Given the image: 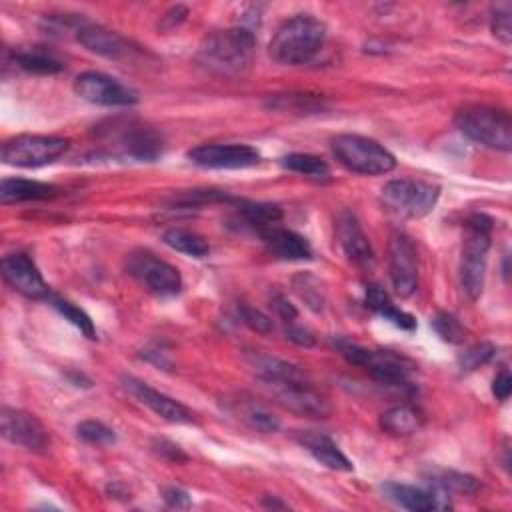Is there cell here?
Wrapping results in <instances>:
<instances>
[{
    "label": "cell",
    "mask_w": 512,
    "mask_h": 512,
    "mask_svg": "<svg viewBox=\"0 0 512 512\" xmlns=\"http://www.w3.org/2000/svg\"><path fill=\"white\" fill-rule=\"evenodd\" d=\"M256 52V36L250 28L234 26L214 30L198 46V62L220 76H242L250 70Z\"/></svg>",
    "instance_id": "1"
},
{
    "label": "cell",
    "mask_w": 512,
    "mask_h": 512,
    "mask_svg": "<svg viewBox=\"0 0 512 512\" xmlns=\"http://www.w3.org/2000/svg\"><path fill=\"white\" fill-rule=\"evenodd\" d=\"M326 40V26L312 14H296L274 32L268 54L284 66H298L312 60Z\"/></svg>",
    "instance_id": "2"
},
{
    "label": "cell",
    "mask_w": 512,
    "mask_h": 512,
    "mask_svg": "<svg viewBox=\"0 0 512 512\" xmlns=\"http://www.w3.org/2000/svg\"><path fill=\"white\" fill-rule=\"evenodd\" d=\"M456 128L476 144L508 152L512 148V120L502 108L468 104L456 112Z\"/></svg>",
    "instance_id": "3"
},
{
    "label": "cell",
    "mask_w": 512,
    "mask_h": 512,
    "mask_svg": "<svg viewBox=\"0 0 512 512\" xmlns=\"http://www.w3.org/2000/svg\"><path fill=\"white\" fill-rule=\"evenodd\" d=\"M492 224H494L492 218H488L486 214H472L466 220V240L462 246L460 280L470 300H476L484 290Z\"/></svg>",
    "instance_id": "4"
},
{
    "label": "cell",
    "mask_w": 512,
    "mask_h": 512,
    "mask_svg": "<svg viewBox=\"0 0 512 512\" xmlns=\"http://www.w3.org/2000/svg\"><path fill=\"white\" fill-rule=\"evenodd\" d=\"M340 354L354 366L364 368L376 382L394 388H408L414 372V362L390 350H370L352 342L338 344Z\"/></svg>",
    "instance_id": "5"
},
{
    "label": "cell",
    "mask_w": 512,
    "mask_h": 512,
    "mask_svg": "<svg viewBox=\"0 0 512 512\" xmlns=\"http://www.w3.org/2000/svg\"><path fill=\"white\" fill-rule=\"evenodd\" d=\"M332 152L348 170L378 176L396 168V158L380 142L360 134H338L332 138Z\"/></svg>",
    "instance_id": "6"
},
{
    "label": "cell",
    "mask_w": 512,
    "mask_h": 512,
    "mask_svg": "<svg viewBox=\"0 0 512 512\" xmlns=\"http://www.w3.org/2000/svg\"><path fill=\"white\" fill-rule=\"evenodd\" d=\"M440 198V186L416 180V178H396L382 186L380 200L386 210L402 218H422L434 210Z\"/></svg>",
    "instance_id": "7"
},
{
    "label": "cell",
    "mask_w": 512,
    "mask_h": 512,
    "mask_svg": "<svg viewBox=\"0 0 512 512\" xmlns=\"http://www.w3.org/2000/svg\"><path fill=\"white\" fill-rule=\"evenodd\" d=\"M70 146L68 138L48 134H18L2 144V162L16 168H38L56 162Z\"/></svg>",
    "instance_id": "8"
},
{
    "label": "cell",
    "mask_w": 512,
    "mask_h": 512,
    "mask_svg": "<svg viewBox=\"0 0 512 512\" xmlns=\"http://www.w3.org/2000/svg\"><path fill=\"white\" fill-rule=\"evenodd\" d=\"M128 272L148 292H152L156 296H174L182 288L180 272L172 264H168L166 260H162L156 254L146 252V250L130 254Z\"/></svg>",
    "instance_id": "9"
},
{
    "label": "cell",
    "mask_w": 512,
    "mask_h": 512,
    "mask_svg": "<svg viewBox=\"0 0 512 512\" xmlns=\"http://www.w3.org/2000/svg\"><path fill=\"white\" fill-rule=\"evenodd\" d=\"M104 132L110 138L114 136L112 146L124 158L152 162L162 154V138L150 126L138 124L134 120H128L122 126H118L116 122H110V128H106Z\"/></svg>",
    "instance_id": "10"
},
{
    "label": "cell",
    "mask_w": 512,
    "mask_h": 512,
    "mask_svg": "<svg viewBox=\"0 0 512 512\" xmlns=\"http://www.w3.org/2000/svg\"><path fill=\"white\" fill-rule=\"evenodd\" d=\"M280 406L306 418H328L332 406L306 378L266 384Z\"/></svg>",
    "instance_id": "11"
},
{
    "label": "cell",
    "mask_w": 512,
    "mask_h": 512,
    "mask_svg": "<svg viewBox=\"0 0 512 512\" xmlns=\"http://www.w3.org/2000/svg\"><path fill=\"white\" fill-rule=\"evenodd\" d=\"M74 92L82 100L100 106H132L138 102L134 90L124 86L120 80L96 70L78 74L74 80Z\"/></svg>",
    "instance_id": "12"
},
{
    "label": "cell",
    "mask_w": 512,
    "mask_h": 512,
    "mask_svg": "<svg viewBox=\"0 0 512 512\" xmlns=\"http://www.w3.org/2000/svg\"><path fill=\"white\" fill-rule=\"evenodd\" d=\"M390 282L398 296L408 298L418 288V252L410 236L396 232L388 244Z\"/></svg>",
    "instance_id": "13"
},
{
    "label": "cell",
    "mask_w": 512,
    "mask_h": 512,
    "mask_svg": "<svg viewBox=\"0 0 512 512\" xmlns=\"http://www.w3.org/2000/svg\"><path fill=\"white\" fill-rule=\"evenodd\" d=\"M188 160L200 168L242 170L260 162V152L248 144H200L188 150Z\"/></svg>",
    "instance_id": "14"
},
{
    "label": "cell",
    "mask_w": 512,
    "mask_h": 512,
    "mask_svg": "<svg viewBox=\"0 0 512 512\" xmlns=\"http://www.w3.org/2000/svg\"><path fill=\"white\" fill-rule=\"evenodd\" d=\"M0 430L8 442L22 446L24 450L42 454L48 448V434L42 422L34 414L24 412L20 408H2Z\"/></svg>",
    "instance_id": "15"
},
{
    "label": "cell",
    "mask_w": 512,
    "mask_h": 512,
    "mask_svg": "<svg viewBox=\"0 0 512 512\" xmlns=\"http://www.w3.org/2000/svg\"><path fill=\"white\" fill-rule=\"evenodd\" d=\"M122 384L132 398H136L140 404L150 408L162 420L174 422V424H192L194 422L192 410H188L182 402L166 396L164 392L152 388L150 384H146L134 376H124Z\"/></svg>",
    "instance_id": "16"
},
{
    "label": "cell",
    "mask_w": 512,
    "mask_h": 512,
    "mask_svg": "<svg viewBox=\"0 0 512 512\" xmlns=\"http://www.w3.org/2000/svg\"><path fill=\"white\" fill-rule=\"evenodd\" d=\"M2 276L4 280L22 296L28 298H48L50 288L44 282L38 266L28 254L16 252L2 258Z\"/></svg>",
    "instance_id": "17"
},
{
    "label": "cell",
    "mask_w": 512,
    "mask_h": 512,
    "mask_svg": "<svg viewBox=\"0 0 512 512\" xmlns=\"http://www.w3.org/2000/svg\"><path fill=\"white\" fill-rule=\"evenodd\" d=\"M382 492L394 504L408 508V510H416V512L446 510L452 506L450 496L436 488H418V486H410V484L386 482L382 486Z\"/></svg>",
    "instance_id": "18"
},
{
    "label": "cell",
    "mask_w": 512,
    "mask_h": 512,
    "mask_svg": "<svg viewBox=\"0 0 512 512\" xmlns=\"http://www.w3.org/2000/svg\"><path fill=\"white\" fill-rule=\"evenodd\" d=\"M336 240L346 258L358 266H368L374 260L372 246L350 210H340L336 216Z\"/></svg>",
    "instance_id": "19"
},
{
    "label": "cell",
    "mask_w": 512,
    "mask_h": 512,
    "mask_svg": "<svg viewBox=\"0 0 512 512\" xmlns=\"http://www.w3.org/2000/svg\"><path fill=\"white\" fill-rule=\"evenodd\" d=\"M76 40L90 52L100 54L104 58H126L132 52H136V48H132V44L120 36L114 30L102 28V26H94V24H84L78 26L76 30Z\"/></svg>",
    "instance_id": "20"
},
{
    "label": "cell",
    "mask_w": 512,
    "mask_h": 512,
    "mask_svg": "<svg viewBox=\"0 0 512 512\" xmlns=\"http://www.w3.org/2000/svg\"><path fill=\"white\" fill-rule=\"evenodd\" d=\"M242 360L256 374V378H260L264 384H276V382L306 378V374L296 364H292L288 360H282L274 354L262 352V350H244Z\"/></svg>",
    "instance_id": "21"
},
{
    "label": "cell",
    "mask_w": 512,
    "mask_h": 512,
    "mask_svg": "<svg viewBox=\"0 0 512 512\" xmlns=\"http://www.w3.org/2000/svg\"><path fill=\"white\" fill-rule=\"evenodd\" d=\"M268 252L280 260H308L312 258L310 242L294 230L282 228L280 224L268 226L258 232Z\"/></svg>",
    "instance_id": "22"
},
{
    "label": "cell",
    "mask_w": 512,
    "mask_h": 512,
    "mask_svg": "<svg viewBox=\"0 0 512 512\" xmlns=\"http://www.w3.org/2000/svg\"><path fill=\"white\" fill-rule=\"evenodd\" d=\"M296 442L304 450H308L312 454V458L318 460L322 466H326L330 470H338V472L352 470V462L348 460V456L338 448V444L330 436H326L322 432H314V430H298Z\"/></svg>",
    "instance_id": "23"
},
{
    "label": "cell",
    "mask_w": 512,
    "mask_h": 512,
    "mask_svg": "<svg viewBox=\"0 0 512 512\" xmlns=\"http://www.w3.org/2000/svg\"><path fill=\"white\" fill-rule=\"evenodd\" d=\"M58 188L54 184L26 180V178H4L0 182V202H30V200H48L58 196Z\"/></svg>",
    "instance_id": "24"
},
{
    "label": "cell",
    "mask_w": 512,
    "mask_h": 512,
    "mask_svg": "<svg viewBox=\"0 0 512 512\" xmlns=\"http://www.w3.org/2000/svg\"><path fill=\"white\" fill-rule=\"evenodd\" d=\"M424 426V416L410 404H398L388 408L380 416V428L392 436H410Z\"/></svg>",
    "instance_id": "25"
},
{
    "label": "cell",
    "mask_w": 512,
    "mask_h": 512,
    "mask_svg": "<svg viewBox=\"0 0 512 512\" xmlns=\"http://www.w3.org/2000/svg\"><path fill=\"white\" fill-rule=\"evenodd\" d=\"M424 480L430 488H436L444 494H476L480 488V482L464 472L446 470V468H430L424 472Z\"/></svg>",
    "instance_id": "26"
},
{
    "label": "cell",
    "mask_w": 512,
    "mask_h": 512,
    "mask_svg": "<svg viewBox=\"0 0 512 512\" xmlns=\"http://www.w3.org/2000/svg\"><path fill=\"white\" fill-rule=\"evenodd\" d=\"M366 306L370 310H374L378 316H382L384 320L392 322L394 326H398L402 330L410 332V330L416 328V318L412 314L400 310L380 286H368V290H366Z\"/></svg>",
    "instance_id": "27"
},
{
    "label": "cell",
    "mask_w": 512,
    "mask_h": 512,
    "mask_svg": "<svg viewBox=\"0 0 512 512\" xmlns=\"http://www.w3.org/2000/svg\"><path fill=\"white\" fill-rule=\"evenodd\" d=\"M280 164L286 170L302 174V176H306L310 180H316V182H326L330 178V166L320 156H314V154L294 152V154H288V156L280 158Z\"/></svg>",
    "instance_id": "28"
},
{
    "label": "cell",
    "mask_w": 512,
    "mask_h": 512,
    "mask_svg": "<svg viewBox=\"0 0 512 512\" xmlns=\"http://www.w3.org/2000/svg\"><path fill=\"white\" fill-rule=\"evenodd\" d=\"M162 240L172 250L182 252L186 256H192V258H204L210 252L208 242L200 234H196L192 230H186V228H170L162 234Z\"/></svg>",
    "instance_id": "29"
},
{
    "label": "cell",
    "mask_w": 512,
    "mask_h": 512,
    "mask_svg": "<svg viewBox=\"0 0 512 512\" xmlns=\"http://www.w3.org/2000/svg\"><path fill=\"white\" fill-rule=\"evenodd\" d=\"M14 62L34 74H56L64 70L62 60H58L54 54L42 50V48H30V50H18L14 52Z\"/></svg>",
    "instance_id": "30"
},
{
    "label": "cell",
    "mask_w": 512,
    "mask_h": 512,
    "mask_svg": "<svg viewBox=\"0 0 512 512\" xmlns=\"http://www.w3.org/2000/svg\"><path fill=\"white\" fill-rule=\"evenodd\" d=\"M240 214L256 232H262L268 226L280 224L282 220V210L276 204H264V202H242Z\"/></svg>",
    "instance_id": "31"
},
{
    "label": "cell",
    "mask_w": 512,
    "mask_h": 512,
    "mask_svg": "<svg viewBox=\"0 0 512 512\" xmlns=\"http://www.w3.org/2000/svg\"><path fill=\"white\" fill-rule=\"evenodd\" d=\"M238 414L252 430H258L262 434H272L280 428L278 416H274L270 410H266L264 406H260L256 402L238 404Z\"/></svg>",
    "instance_id": "32"
},
{
    "label": "cell",
    "mask_w": 512,
    "mask_h": 512,
    "mask_svg": "<svg viewBox=\"0 0 512 512\" xmlns=\"http://www.w3.org/2000/svg\"><path fill=\"white\" fill-rule=\"evenodd\" d=\"M48 302H50V306L58 312V314H62L72 326H76L86 338H96V328H94V322H92V318L82 310V308H78L76 304H72V302H68V300H64V298H58V296H48Z\"/></svg>",
    "instance_id": "33"
},
{
    "label": "cell",
    "mask_w": 512,
    "mask_h": 512,
    "mask_svg": "<svg viewBox=\"0 0 512 512\" xmlns=\"http://www.w3.org/2000/svg\"><path fill=\"white\" fill-rule=\"evenodd\" d=\"M496 348L494 344L490 342H478V344H472L470 348H466L460 356H458V368L462 372H474L478 370L480 366L488 364L494 356Z\"/></svg>",
    "instance_id": "34"
},
{
    "label": "cell",
    "mask_w": 512,
    "mask_h": 512,
    "mask_svg": "<svg viewBox=\"0 0 512 512\" xmlns=\"http://www.w3.org/2000/svg\"><path fill=\"white\" fill-rule=\"evenodd\" d=\"M490 28H492V34L496 36V40H500L502 44L508 46L512 42V6H510V2H498L496 6H492Z\"/></svg>",
    "instance_id": "35"
},
{
    "label": "cell",
    "mask_w": 512,
    "mask_h": 512,
    "mask_svg": "<svg viewBox=\"0 0 512 512\" xmlns=\"http://www.w3.org/2000/svg\"><path fill=\"white\" fill-rule=\"evenodd\" d=\"M76 434L78 438H82L88 444H96V446H108L116 442V434L112 428H108L106 424L98 422V420H84L76 426Z\"/></svg>",
    "instance_id": "36"
},
{
    "label": "cell",
    "mask_w": 512,
    "mask_h": 512,
    "mask_svg": "<svg viewBox=\"0 0 512 512\" xmlns=\"http://www.w3.org/2000/svg\"><path fill=\"white\" fill-rule=\"evenodd\" d=\"M432 328L436 330V334L450 344H462L464 342V326L458 322L456 316L448 314V312H438L432 318Z\"/></svg>",
    "instance_id": "37"
},
{
    "label": "cell",
    "mask_w": 512,
    "mask_h": 512,
    "mask_svg": "<svg viewBox=\"0 0 512 512\" xmlns=\"http://www.w3.org/2000/svg\"><path fill=\"white\" fill-rule=\"evenodd\" d=\"M294 288L298 292V296L312 308V310H320L324 304V290L320 286V282L310 276V274H300L294 278Z\"/></svg>",
    "instance_id": "38"
},
{
    "label": "cell",
    "mask_w": 512,
    "mask_h": 512,
    "mask_svg": "<svg viewBox=\"0 0 512 512\" xmlns=\"http://www.w3.org/2000/svg\"><path fill=\"white\" fill-rule=\"evenodd\" d=\"M238 312L242 316V322L248 328H252L254 332H258V334H270L272 332V320L264 312H260V310L252 308V306H246V304H242L238 308Z\"/></svg>",
    "instance_id": "39"
},
{
    "label": "cell",
    "mask_w": 512,
    "mask_h": 512,
    "mask_svg": "<svg viewBox=\"0 0 512 512\" xmlns=\"http://www.w3.org/2000/svg\"><path fill=\"white\" fill-rule=\"evenodd\" d=\"M284 334H286V338H288L290 342H294V344H298V346H304V348H310V346H314V342H316L314 334H312L308 328H304V326H300V324H294V322H288Z\"/></svg>",
    "instance_id": "40"
},
{
    "label": "cell",
    "mask_w": 512,
    "mask_h": 512,
    "mask_svg": "<svg viewBox=\"0 0 512 512\" xmlns=\"http://www.w3.org/2000/svg\"><path fill=\"white\" fill-rule=\"evenodd\" d=\"M510 392H512V378H510V372L504 368V370H500V372L496 374V378H494V382H492V394H494L500 402H504V400H508Z\"/></svg>",
    "instance_id": "41"
},
{
    "label": "cell",
    "mask_w": 512,
    "mask_h": 512,
    "mask_svg": "<svg viewBox=\"0 0 512 512\" xmlns=\"http://www.w3.org/2000/svg\"><path fill=\"white\" fill-rule=\"evenodd\" d=\"M162 498H164V502L168 504V506H172V508H186V506H190V494L186 492V490H182V488H176V486H170V488H164L162 490Z\"/></svg>",
    "instance_id": "42"
},
{
    "label": "cell",
    "mask_w": 512,
    "mask_h": 512,
    "mask_svg": "<svg viewBox=\"0 0 512 512\" xmlns=\"http://www.w3.org/2000/svg\"><path fill=\"white\" fill-rule=\"evenodd\" d=\"M272 306H274L276 314H278L284 322H294V320L298 318V310H296L294 304L288 302L282 294H276V296L272 298Z\"/></svg>",
    "instance_id": "43"
},
{
    "label": "cell",
    "mask_w": 512,
    "mask_h": 512,
    "mask_svg": "<svg viewBox=\"0 0 512 512\" xmlns=\"http://www.w3.org/2000/svg\"><path fill=\"white\" fill-rule=\"evenodd\" d=\"M156 452H158L160 456L172 460V462H182V460H186V454H184L176 444H172V442H168V440L156 442Z\"/></svg>",
    "instance_id": "44"
},
{
    "label": "cell",
    "mask_w": 512,
    "mask_h": 512,
    "mask_svg": "<svg viewBox=\"0 0 512 512\" xmlns=\"http://www.w3.org/2000/svg\"><path fill=\"white\" fill-rule=\"evenodd\" d=\"M262 506H264V508H280V510H286V508H288L286 502H280L278 498H272V496H264Z\"/></svg>",
    "instance_id": "45"
}]
</instances>
